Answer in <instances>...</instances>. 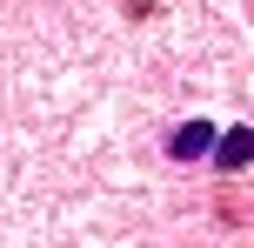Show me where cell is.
<instances>
[{
	"instance_id": "cell-1",
	"label": "cell",
	"mask_w": 254,
	"mask_h": 248,
	"mask_svg": "<svg viewBox=\"0 0 254 248\" xmlns=\"http://www.w3.org/2000/svg\"><path fill=\"white\" fill-rule=\"evenodd\" d=\"M214 141L221 134L207 128V121H181V128L167 134V161H201V155H214Z\"/></svg>"
},
{
	"instance_id": "cell-2",
	"label": "cell",
	"mask_w": 254,
	"mask_h": 248,
	"mask_svg": "<svg viewBox=\"0 0 254 248\" xmlns=\"http://www.w3.org/2000/svg\"><path fill=\"white\" fill-rule=\"evenodd\" d=\"M248 161H254V128H228V134H221V148H214V168L234 174V168H248Z\"/></svg>"
}]
</instances>
